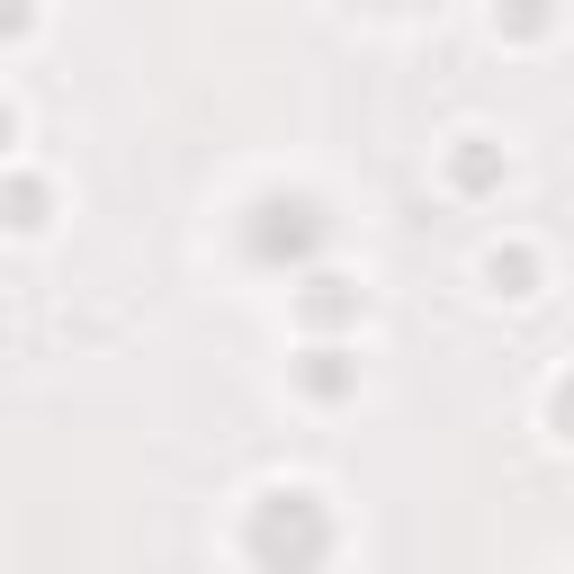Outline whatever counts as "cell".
Listing matches in <instances>:
<instances>
[{
    "label": "cell",
    "instance_id": "obj_1",
    "mask_svg": "<svg viewBox=\"0 0 574 574\" xmlns=\"http://www.w3.org/2000/svg\"><path fill=\"white\" fill-rule=\"evenodd\" d=\"M10 135H19V117H10V108H0V153H10Z\"/></svg>",
    "mask_w": 574,
    "mask_h": 574
}]
</instances>
